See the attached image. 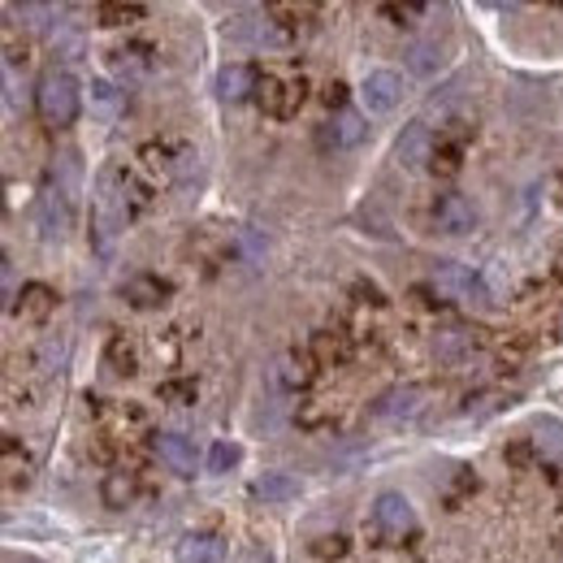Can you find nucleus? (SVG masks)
<instances>
[{
	"label": "nucleus",
	"instance_id": "nucleus-10",
	"mask_svg": "<svg viewBox=\"0 0 563 563\" xmlns=\"http://www.w3.org/2000/svg\"><path fill=\"white\" fill-rule=\"evenodd\" d=\"M152 446H156V455H161V464L169 473L196 477V446H191V438H183V433H156Z\"/></svg>",
	"mask_w": 563,
	"mask_h": 563
},
{
	"label": "nucleus",
	"instance_id": "nucleus-24",
	"mask_svg": "<svg viewBox=\"0 0 563 563\" xmlns=\"http://www.w3.org/2000/svg\"><path fill=\"white\" fill-rule=\"evenodd\" d=\"M161 399H174V404H196V382H165V386H161Z\"/></svg>",
	"mask_w": 563,
	"mask_h": 563
},
{
	"label": "nucleus",
	"instance_id": "nucleus-22",
	"mask_svg": "<svg viewBox=\"0 0 563 563\" xmlns=\"http://www.w3.org/2000/svg\"><path fill=\"white\" fill-rule=\"evenodd\" d=\"M468 343H473V339H468V334H464V330H451V334H442V339H438V343H433V352L442 355V360H455V355L464 352V347H468Z\"/></svg>",
	"mask_w": 563,
	"mask_h": 563
},
{
	"label": "nucleus",
	"instance_id": "nucleus-5",
	"mask_svg": "<svg viewBox=\"0 0 563 563\" xmlns=\"http://www.w3.org/2000/svg\"><path fill=\"white\" fill-rule=\"evenodd\" d=\"M429 221H433V230L438 234H473L477 230V209H473V200L468 196H460V191H442V196H433V205H429Z\"/></svg>",
	"mask_w": 563,
	"mask_h": 563
},
{
	"label": "nucleus",
	"instance_id": "nucleus-16",
	"mask_svg": "<svg viewBox=\"0 0 563 563\" xmlns=\"http://www.w3.org/2000/svg\"><path fill=\"white\" fill-rule=\"evenodd\" d=\"M533 446H538V455L542 460H563V424L551 421V417H542V421H533Z\"/></svg>",
	"mask_w": 563,
	"mask_h": 563
},
{
	"label": "nucleus",
	"instance_id": "nucleus-17",
	"mask_svg": "<svg viewBox=\"0 0 563 563\" xmlns=\"http://www.w3.org/2000/svg\"><path fill=\"white\" fill-rule=\"evenodd\" d=\"M446 66V57H442V48L433 44V40H421V44H412L408 48V70L421 74V78H429V74H438Z\"/></svg>",
	"mask_w": 563,
	"mask_h": 563
},
{
	"label": "nucleus",
	"instance_id": "nucleus-26",
	"mask_svg": "<svg viewBox=\"0 0 563 563\" xmlns=\"http://www.w3.org/2000/svg\"><path fill=\"white\" fill-rule=\"evenodd\" d=\"M40 355H44V368H62V360H66V352H62V343H57V339H48Z\"/></svg>",
	"mask_w": 563,
	"mask_h": 563
},
{
	"label": "nucleus",
	"instance_id": "nucleus-7",
	"mask_svg": "<svg viewBox=\"0 0 563 563\" xmlns=\"http://www.w3.org/2000/svg\"><path fill=\"white\" fill-rule=\"evenodd\" d=\"M368 135V126H364V118L355 113V109H339L321 131H317V143H321V152H352L360 147Z\"/></svg>",
	"mask_w": 563,
	"mask_h": 563
},
{
	"label": "nucleus",
	"instance_id": "nucleus-20",
	"mask_svg": "<svg viewBox=\"0 0 563 563\" xmlns=\"http://www.w3.org/2000/svg\"><path fill=\"white\" fill-rule=\"evenodd\" d=\"M252 494H256V498H265V503H282V498H295L299 486H295L286 473H265V477L252 486Z\"/></svg>",
	"mask_w": 563,
	"mask_h": 563
},
{
	"label": "nucleus",
	"instance_id": "nucleus-14",
	"mask_svg": "<svg viewBox=\"0 0 563 563\" xmlns=\"http://www.w3.org/2000/svg\"><path fill=\"white\" fill-rule=\"evenodd\" d=\"M252 91H256V74L247 70V66H225V70L217 74V96H221V100L239 104V100H247Z\"/></svg>",
	"mask_w": 563,
	"mask_h": 563
},
{
	"label": "nucleus",
	"instance_id": "nucleus-18",
	"mask_svg": "<svg viewBox=\"0 0 563 563\" xmlns=\"http://www.w3.org/2000/svg\"><path fill=\"white\" fill-rule=\"evenodd\" d=\"M113 70H118V78H126V82L147 78V70H152L147 48H118V53H113Z\"/></svg>",
	"mask_w": 563,
	"mask_h": 563
},
{
	"label": "nucleus",
	"instance_id": "nucleus-19",
	"mask_svg": "<svg viewBox=\"0 0 563 563\" xmlns=\"http://www.w3.org/2000/svg\"><path fill=\"white\" fill-rule=\"evenodd\" d=\"M100 498H104V507H126L135 498V477L131 473H109L104 486H100Z\"/></svg>",
	"mask_w": 563,
	"mask_h": 563
},
{
	"label": "nucleus",
	"instance_id": "nucleus-6",
	"mask_svg": "<svg viewBox=\"0 0 563 563\" xmlns=\"http://www.w3.org/2000/svg\"><path fill=\"white\" fill-rule=\"evenodd\" d=\"M404 91H408V82H404V74L395 70H373L364 74V82H360V96H364L368 113H395L404 104Z\"/></svg>",
	"mask_w": 563,
	"mask_h": 563
},
{
	"label": "nucleus",
	"instance_id": "nucleus-9",
	"mask_svg": "<svg viewBox=\"0 0 563 563\" xmlns=\"http://www.w3.org/2000/svg\"><path fill=\"white\" fill-rule=\"evenodd\" d=\"M429 282H433L446 299H473V295H482V282L473 278V269H468V265H455V261H438Z\"/></svg>",
	"mask_w": 563,
	"mask_h": 563
},
{
	"label": "nucleus",
	"instance_id": "nucleus-12",
	"mask_svg": "<svg viewBox=\"0 0 563 563\" xmlns=\"http://www.w3.org/2000/svg\"><path fill=\"white\" fill-rule=\"evenodd\" d=\"M178 563H225V542L217 533H187L174 551Z\"/></svg>",
	"mask_w": 563,
	"mask_h": 563
},
{
	"label": "nucleus",
	"instance_id": "nucleus-25",
	"mask_svg": "<svg viewBox=\"0 0 563 563\" xmlns=\"http://www.w3.org/2000/svg\"><path fill=\"white\" fill-rule=\"evenodd\" d=\"M312 352L321 355V360H343V343H339V339H334V343H330V334H317V339H312Z\"/></svg>",
	"mask_w": 563,
	"mask_h": 563
},
{
	"label": "nucleus",
	"instance_id": "nucleus-15",
	"mask_svg": "<svg viewBox=\"0 0 563 563\" xmlns=\"http://www.w3.org/2000/svg\"><path fill=\"white\" fill-rule=\"evenodd\" d=\"M122 295H126L135 308H156V303H161V295H169V286H165L161 278L140 274V278H131L126 286H122Z\"/></svg>",
	"mask_w": 563,
	"mask_h": 563
},
{
	"label": "nucleus",
	"instance_id": "nucleus-4",
	"mask_svg": "<svg viewBox=\"0 0 563 563\" xmlns=\"http://www.w3.org/2000/svg\"><path fill=\"white\" fill-rule=\"evenodd\" d=\"M373 533L386 547H395V542H404V538L417 533V511H412V503L399 490L377 494V503H373Z\"/></svg>",
	"mask_w": 563,
	"mask_h": 563
},
{
	"label": "nucleus",
	"instance_id": "nucleus-11",
	"mask_svg": "<svg viewBox=\"0 0 563 563\" xmlns=\"http://www.w3.org/2000/svg\"><path fill=\"white\" fill-rule=\"evenodd\" d=\"M433 147H438V140L429 135V122L421 118V122H412V126L399 135V147H395V152H399V165H404V169H424V165L433 161Z\"/></svg>",
	"mask_w": 563,
	"mask_h": 563
},
{
	"label": "nucleus",
	"instance_id": "nucleus-21",
	"mask_svg": "<svg viewBox=\"0 0 563 563\" xmlns=\"http://www.w3.org/2000/svg\"><path fill=\"white\" fill-rule=\"evenodd\" d=\"M96 18H104V26H122L131 18H143L140 4H96Z\"/></svg>",
	"mask_w": 563,
	"mask_h": 563
},
{
	"label": "nucleus",
	"instance_id": "nucleus-27",
	"mask_svg": "<svg viewBox=\"0 0 563 563\" xmlns=\"http://www.w3.org/2000/svg\"><path fill=\"white\" fill-rule=\"evenodd\" d=\"M243 563H269V555H265L261 547H252V551H247V560H243Z\"/></svg>",
	"mask_w": 563,
	"mask_h": 563
},
{
	"label": "nucleus",
	"instance_id": "nucleus-23",
	"mask_svg": "<svg viewBox=\"0 0 563 563\" xmlns=\"http://www.w3.org/2000/svg\"><path fill=\"white\" fill-rule=\"evenodd\" d=\"M239 464V446H230V442H217L209 451V473H225V468H234Z\"/></svg>",
	"mask_w": 563,
	"mask_h": 563
},
{
	"label": "nucleus",
	"instance_id": "nucleus-3",
	"mask_svg": "<svg viewBox=\"0 0 563 563\" xmlns=\"http://www.w3.org/2000/svg\"><path fill=\"white\" fill-rule=\"evenodd\" d=\"M303 91H308V82L295 70H265L256 78V100L269 118H295L303 109Z\"/></svg>",
	"mask_w": 563,
	"mask_h": 563
},
{
	"label": "nucleus",
	"instance_id": "nucleus-1",
	"mask_svg": "<svg viewBox=\"0 0 563 563\" xmlns=\"http://www.w3.org/2000/svg\"><path fill=\"white\" fill-rule=\"evenodd\" d=\"M131 212H135V205H131V178L118 174V169H104L96 178V200H91V225H96V243H100L104 256L113 252V239L131 221Z\"/></svg>",
	"mask_w": 563,
	"mask_h": 563
},
{
	"label": "nucleus",
	"instance_id": "nucleus-8",
	"mask_svg": "<svg viewBox=\"0 0 563 563\" xmlns=\"http://www.w3.org/2000/svg\"><path fill=\"white\" fill-rule=\"evenodd\" d=\"M421 408H424L421 386H395L390 395L377 399V421H386V424L412 421V417H421Z\"/></svg>",
	"mask_w": 563,
	"mask_h": 563
},
{
	"label": "nucleus",
	"instance_id": "nucleus-2",
	"mask_svg": "<svg viewBox=\"0 0 563 563\" xmlns=\"http://www.w3.org/2000/svg\"><path fill=\"white\" fill-rule=\"evenodd\" d=\"M78 78L70 70H62V66H53V70L40 74V87H35V104H40V118L48 122V126H70L74 118H78Z\"/></svg>",
	"mask_w": 563,
	"mask_h": 563
},
{
	"label": "nucleus",
	"instance_id": "nucleus-13",
	"mask_svg": "<svg viewBox=\"0 0 563 563\" xmlns=\"http://www.w3.org/2000/svg\"><path fill=\"white\" fill-rule=\"evenodd\" d=\"M18 299H22V303H13V312H18L22 321H31V325H40V321H48V312L57 308V295H53V290H48L44 282H26Z\"/></svg>",
	"mask_w": 563,
	"mask_h": 563
}]
</instances>
